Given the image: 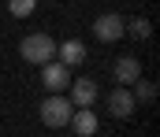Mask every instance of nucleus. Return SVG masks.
I'll return each mask as SVG.
<instances>
[{"instance_id":"1","label":"nucleus","mask_w":160,"mask_h":137,"mask_svg":"<svg viewBox=\"0 0 160 137\" xmlns=\"http://www.w3.org/2000/svg\"><path fill=\"white\" fill-rule=\"evenodd\" d=\"M38 115H41V122H45L48 130H63V126L71 122V115H75V104H71L63 93H48V96L41 100Z\"/></svg>"},{"instance_id":"2","label":"nucleus","mask_w":160,"mask_h":137,"mask_svg":"<svg viewBox=\"0 0 160 137\" xmlns=\"http://www.w3.org/2000/svg\"><path fill=\"white\" fill-rule=\"evenodd\" d=\"M19 52H22V59H26V63L45 67V63H52V59H56V41H52L48 34H26V37L19 41Z\"/></svg>"},{"instance_id":"3","label":"nucleus","mask_w":160,"mask_h":137,"mask_svg":"<svg viewBox=\"0 0 160 137\" xmlns=\"http://www.w3.org/2000/svg\"><path fill=\"white\" fill-rule=\"evenodd\" d=\"M127 19L123 15H116V11H108V15H97L93 19V37L97 41H104V45H112V41H119V37H127Z\"/></svg>"},{"instance_id":"4","label":"nucleus","mask_w":160,"mask_h":137,"mask_svg":"<svg viewBox=\"0 0 160 137\" xmlns=\"http://www.w3.org/2000/svg\"><path fill=\"white\" fill-rule=\"evenodd\" d=\"M41 85L48 93H63L71 85V67H63L60 59H52V63H45L41 67Z\"/></svg>"},{"instance_id":"5","label":"nucleus","mask_w":160,"mask_h":137,"mask_svg":"<svg viewBox=\"0 0 160 137\" xmlns=\"http://www.w3.org/2000/svg\"><path fill=\"white\" fill-rule=\"evenodd\" d=\"M67 89H71V96H67V100H71L75 107H93V100L101 96V85H97L93 78H78V82H71Z\"/></svg>"},{"instance_id":"6","label":"nucleus","mask_w":160,"mask_h":137,"mask_svg":"<svg viewBox=\"0 0 160 137\" xmlns=\"http://www.w3.org/2000/svg\"><path fill=\"white\" fill-rule=\"evenodd\" d=\"M108 111H112L116 119H130V115L138 111V104H134V93L127 89V85L112 89V93H108Z\"/></svg>"},{"instance_id":"7","label":"nucleus","mask_w":160,"mask_h":137,"mask_svg":"<svg viewBox=\"0 0 160 137\" xmlns=\"http://www.w3.org/2000/svg\"><path fill=\"white\" fill-rule=\"evenodd\" d=\"M71 130L78 137H93L97 130H101V119H97V111L93 107H75V115H71V122H67Z\"/></svg>"},{"instance_id":"8","label":"nucleus","mask_w":160,"mask_h":137,"mask_svg":"<svg viewBox=\"0 0 160 137\" xmlns=\"http://www.w3.org/2000/svg\"><path fill=\"white\" fill-rule=\"evenodd\" d=\"M112 74H116V82L119 85H134L138 78H142V59H134V56H119L116 59V67H112Z\"/></svg>"},{"instance_id":"9","label":"nucleus","mask_w":160,"mask_h":137,"mask_svg":"<svg viewBox=\"0 0 160 137\" xmlns=\"http://www.w3.org/2000/svg\"><path fill=\"white\" fill-rule=\"evenodd\" d=\"M56 59H60L63 67H78L82 59H86V45H82L78 37H67V41L56 45Z\"/></svg>"},{"instance_id":"10","label":"nucleus","mask_w":160,"mask_h":137,"mask_svg":"<svg viewBox=\"0 0 160 137\" xmlns=\"http://www.w3.org/2000/svg\"><path fill=\"white\" fill-rule=\"evenodd\" d=\"M130 93H134V104H153V100H157V82L138 78V82L130 85Z\"/></svg>"},{"instance_id":"11","label":"nucleus","mask_w":160,"mask_h":137,"mask_svg":"<svg viewBox=\"0 0 160 137\" xmlns=\"http://www.w3.org/2000/svg\"><path fill=\"white\" fill-rule=\"evenodd\" d=\"M123 30H127V34H130L134 41H145V37L153 34V22H149V19H130V22H127Z\"/></svg>"},{"instance_id":"12","label":"nucleus","mask_w":160,"mask_h":137,"mask_svg":"<svg viewBox=\"0 0 160 137\" xmlns=\"http://www.w3.org/2000/svg\"><path fill=\"white\" fill-rule=\"evenodd\" d=\"M34 7H38V0H8V11H11L15 19H30Z\"/></svg>"}]
</instances>
